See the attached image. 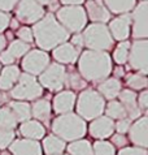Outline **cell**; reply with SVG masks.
Masks as SVG:
<instances>
[{"label":"cell","instance_id":"3957f363","mask_svg":"<svg viewBox=\"0 0 148 155\" xmlns=\"http://www.w3.org/2000/svg\"><path fill=\"white\" fill-rule=\"evenodd\" d=\"M52 132L63 141L81 140L86 134V121L77 114L68 112L57 116L52 123Z\"/></svg>","mask_w":148,"mask_h":155},{"label":"cell","instance_id":"f1b7e54d","mask_svg":"<svg viewBox=\"0 0 148 155\" xmlns=\"http://www.w3.org/2000/svg\"><path fill=\"white\" fill-rule=\"evenodd\" d=\"M17 124L16 116L11 111L9 107H3L0 108V129H5V130H14Z\"/></svg>","mask_w":148,"mask_h":155},{"label":"cell","instance_id":"8d00e7d4","mask_svg":"<svg viewBox=\"0 0 148 155\" xmlns=\"http://www.w3.org/2000/svg\"><path fill=\"white\" fill-rule=\"evenodd\" d=\"M69 84H70V86L74 89V90H81V89H83L86 87V81L82 78L81 76H78V74H70L69 76Z\"/></svg>","mask_w":148,"mask_h":155},{"label":"cell","instance_id":"7a4b0ae2","mask_svg":"<svg viewBox=\"0 0 148 155\" xmlns=\"http://www.w3.org/2000/svg\"><path fill=\"white\" fill-rule=\"evenodd\" d=\"M31 30L37 45L40 47L42 51L53 50L55 47L69 39V31L60 25L52 13L44 15L42 20L34 24V29Z\"/></svg>","mask_w":148,"mask_h":155},{"label":"cell","instance_id":"ab89813d","mask_svg":"<svg viewBox=\"0 0 148 155\" xmlns=\"http://www.w3.org/2000/svg\"><path fill=\"white\" fill-rule=\"evenodd\" d=\"M137 102H138V107L142 111L148 108V91L147 90H143V91L139 94V97L137 98Z\"/></svg>","mask_w":148,"mask_h":155},{"label":"cell","instance_id":"9a60e30c","mask_svg":"<svg viewBox=\"0 0 148 155\" xmlns=\"http://www.w3.org/2000/svg\"><path fill=\"white\" fill-rule=\"evenodd\" d=\"M130 141L138 147L147 149L148 146V117H139L131 127L129 128Z\"/></svg>","mask_w":148,"mask_h":155},{"label":"cell","instance_id":"b9f144b4","mask_svg":"<svg viewBox=\"0 0 148 155\" xmlns=\"http://www.w3.org/2000/svg\"><path fill=\"white\" fill-rule=\"evenodd\" d=\"M112 145H116L117 147H122V146L127 145V138L124 136V134H120V133H117L112 137Z\"/></svg>","mask_w":148,"mask_h":155},{"label":"cell","instance_id":"f5cc1de1","mask_svg":"<svg viewBox=\"0 0 148 155\" xmlns=\"http://www.w3.org/2000/svg\"><path fill=\"white\" fill-rule=\"evenodd\" d=\"M60 155H63V154H60Z\"/></svg>","mask_w":148,"mask_h":155},{"label":"cell","instance_id":"2e32d148","mask_svg":"<svg viewBox=\"0 0 148 155\" xmlns=\"http://www.w3.org/2000/svg\"><path fill=\"white\" fill-rule=\"evenodd\" d=\"M85 11L86 16L94 22L105 24L111 20V12L104 5L103 0H87Z\"/></svg>","mask_w":148,"mask_h":155},{"label":"cell","instance_id":"4316f807","mask_svg":"<svg viewBox=\"0 0 148 155\" xmlns=\"http://www.w3.org/2000/svg\"><path fill=\"white\" fill-rule=\"evenodd\" d=\"M9 108H11L12 112L14 114L18 123L27 121V120H30V117H31V107H30L29 103H26L24 101L11 102Z\"/></svg>","mask_w":148,"mask_h":155},{"label":"cell","instance_id":"d6a6232c","mask_svg":"<svg viewBox=\"0 0 148 155\" xmlns=\"http://www.w3.org/2000/svg\"><path fill=\"white\" fill-rule=\"evenodd\" d=\"M92 153L94 155H116V149L111 142L99 140L92 146Z\"/></svg>","mask_w":148,"mask_h":155},{"label":"cell","instance_id":"30bf717a","mask_svg":"<svg viewBox=\"0 0 148 155\" xmlns=\"http://www.w3.org/2000/svg\"><path fill=\"white\" fill-rule=\"evenodd\" d=\"M16 17L24 24H37L44 17V8L35 0H18Z\"/></svg>","mask_w":148,"mask_h":155},{"label":"cell","instance_id":"8fae6325","mask_svg":"<svg viewBox=\"0 0 148 155\" xmlns=\"http://www.w3.org/2000/svg\"><path fill=\"white\" fill-rule=\"evenodd\" d=\"M21 65L25 73H29L31 76H39L50 65V56L46 51L30 50L24 56Z\"/></svg>","mask_w":148,"mask_h":155},{"label":"cell","instance_id":"f6af8a7d","mask_svg":"<svg viewBox=\"0 0 148 155\" xmlns=\"http://www.w3.org/2000/svg\"><path fill=\"white\" fill-rule=\"evenodd\" d=\"M35 2L40 4L43 8H44V7H48L51 11H53L55 8H56V9H59L57 0H35Z\"/></svg>","mask_w":148,"mask_h":155},{"label":"cell","instance_id":"f546056e","mask_svg":"<svg viewBox=\"0 0 148 155\" xmlns=\"http://www.w3.org/2000/svg\"><path fill=\"white\" fill-rule=\"evenodd\" d=\"M129 51H130V42L129 41H122L117 45L116 50L113 51V59L118 65H122L127 61L129 58Z\"/></svg>","mask_w":148,"mask_h":155},{"label":"cell","instance_id":"e0dca14e","mask_svg":"<svg viewBox=\"0 0 148 155\" xmlns=\"http://www.w3.org/2000/svg\"><path fill=\"white\" fill-rule=\"evenodd\" d=\"M8 147L12 155H42V146L35 140H16Z\"/></svg>","mask_w":148,"mask_h":155},{"label":"cell","instance_id":"4dcf8cb0","mask_svg":"<svg viewBox=\"0 0 148 155\" xmlns=\"http://www.w3.org/2000/svg\"><path fill=\"white\" fill-rule=\"evenodd\" d=\"M104 111H105L108 117H111L112 120L113 119L120 120V119H125L126 117V111L124 108V106L121 104L120 102H117V101H111L107 104L105 108H104Z\"/></svg>","mask_w":148,"mask_h":155},{"label":"cell","instance_id":"ee69618b","mask_svg":"<svg viewBox=\"0 0 148 155\" xmlns=\"http://www.w3.org/2000/svg\"><path fill=\"white\" fill-rule=\"evenodd\" d=\"M9 15L5 13V12H2L0 11V34H2L4 30L8 28V25H9Z\"/></svg>","mask_w":148,"mask_h":155},{"label":"cell","instance_id":"5b68a950","mask_svg":"<svg viewBox=\"0 0 148 155\" xmlns=\"http://www.w3.org/2000/svg\"><path fill=\"white\" fill-rule=\"evenodd\" d=\"M83 46H86L91 51H107L112 48L113 38L111 35L105 24L94 22L87 26L82 34Z\"/></svg>","mask_w":148,"mask_h":155},{"label":"cell","instance_id":"d4e9b609","mask_svg":"<svg viewBox=\"0 0 148 155\" xmlns=\"http://www.w3.org/2000/svg\"><path fill=\"white\" fill-rule=\"evenodd\" d=\"M107 9L116 15L129 13L135 7L137 0H103Z\"/></svg>","mask_w":148,"mask_h":155},{"label":"cell","instance_id":"d6986e66","mask_svg":"<svg viewBox=\"0 0 148 155\" xmlns=\"http://www.w3.org/2000/svg\"><path fill=\"white\" fill-rule=\"evenodd\" d=\"M52 56L59 64H73L79 56V50L76 48L72 43H61L53 48Z\"/></svg>","mask_w":148,"mask_h":155},{"label":"cell","instance_id":"bcb514c9","mask_svg":"<svg viewBox=\"0 0 148 155\" xmlns=\"http://www.w3.org/2000/svg\"><path fill=\"white\" fill-rule=\"evenodd\" d=\"M72 45L78 50H79V47H83V38H82V34L77 33L76 35L72 38Z\"/></svg>","mask_w":148,"mask_h":155},{"label":"cell","instance_id":"816d5d0a","mask_svg":"<svg viewBox=\"0 0 148 155\" xmlns=\"http://www.w3.org/2000/svg\"><path fill=\"white\" fill-rule=\"evenodd\" d=\"M0 104H2V95H0Z\"/></svg>","mask_w":148,"mask_h":155},{"label":"cell","instance_id":"836d02e7","mask_svg":"<svg viewBox=\"0 0 148 155\" xmlns=\"http://www.w3.org/2000/svg\"><path fill=\"white\" fill-rule=\"evenodd\" d=\"M126 84H127L129 87H131L133 90H142L147 87L148 80L144 74H140V73H134V74H130L126 80Z\"/></svg>","mask_w":148,"mask_h":155},{"label":"cell","instance_id":"83f0119b","mask_svg":"<svg viewBox=\"0 0 148 155\" xmlns=\"http://www.w3.org/2000/svg\"><path fill=\"white\" fill-rule=\"evenodd\" d=\"M69 155H94L92 145L87 140H76L72 141L70 145H68Z\"/></svg>","mask_w":148,"mask_h":155},{"label":"cell","instance_id":"c3c4849f","mask_svg":"<svg viewBox=\"0 0 148 155\" xmlns=\"http://www.w3.org/2000/svg\"><path fill=\"white\" fill-rule=\"evenodd\" d=\"M5 46H7V38L0 34V52L5 48Z\"/></svg>","mask_w":148,"mask_h":155},{"label":"cell","instance_id":"6da1fadb","mask_svg":"<svg viewBox=\"0 0 148 155\" xmlns=\"http://www.w3.org/2000/svg\"><path fill=\"white\" fill-rule=\"evenodd\" d=\"M79 74L85 81L101 82L112 73V60L105 51H83L78 61Z\"/></svg>","mask_w":148,"mask_h":155},{"label":"cell","instance_id":"484cf974","mask_svg":"<svg viewBox=\"0 0 148 155\" xmlns=\"http://www.w3.org/2000/svg\"><path fill=\"white\" fill-rule=\"evenodd\" d=\"M31 116L39 121L47 123L51 116V103L47 99H37L31 106Z\"/></svg>","mask_w":148,"mask_h":155},{"label":"cell","instance_id":"7dc6e473","mask_svg":"<svg viewBox=\"0 0 148 155\" xmlns=\"http://www.w3.org/2000/svg\"><path fill=\"white\" fill-rule=\"evenodd\" d=\"M60 3H63L64 5H81L83 0H60Z\"/></svg>","mask_w":148,"mask_h":155},{"label":"cell","instance_id":"7402d4cb","mask_svg":"<svg viewBox=\"0 0 148 155\" xmlns=\"http://www.w3.org/2000/svg\"><path fill=\"white\" fill-rule=\"evenodd\" d=\"M21 72L16 65H7L0 72V90H11L17 84Z\"/></svg>","mask_w":148,"mask_h":155},{"label":"cell","instance_id":"4fadbf2b","mask_svg":"<svg viewBox=\"0 0 148 155\" xmlns=\"http://www.w3.org/2000/svg\"><path fill=\"white\" fill-rule=\"evenodd\" d=\"M90 134L96 140H105L114 132V121L108 116H99L94 119L88 128Z\"/></svg>","mask_w":148,"mask_h":155},{"label":"cell","instance_id":"5bb4252c","mask_svg":"<svg viewBox=\"0 0 148 155\" xmlns=\"http://www.w3.org/2000/svg\"><path fill=\"white\" fill-rule=\"evenodd\" d=\"M130 26H131V16L129 13H124L122 16L117 17L109 22V30L111 35L116 41H127L130 35Z\"/></svg>","mask_w":148,"mask_h":155},{"label":"cell","instance_id":"cb8c5ba5","mask_svg":"<svg viewBox=\"0 0 148 155\" xmlns=\"http://www.w3.org/2000/svg\"><path fill=\"white\" fill-rule=\"evenodd\" d=\"M65 141H63L61 138H59L55 134H50L44 137L42 143V147L44 150L46 155H60L64 153L65 150Z\"/></svg>","mask_w":148,"mask_h":155},{"label":"cell","instance_id":"d590c367","mask_svg":"<svg viewBox=\"0 0 148 155\" xmlns=\"http://www.w3.org/2000/svg\"><path fill=\"white\" fill-rule=\"evenodd\" d=\"M17 37H18L20 41H22L25 43H31L34 42V35H33V30L27 28V26H22L17 30Z\"/></svg>","mask_w":148,"mask_h":155},{"label":"cell","instance_id":"60d3db41","mask_svg":"<svg viewBox=\"0 0 148 155\" xmlns=\"http://www.w3.org/2000/svg\"><path fill=\"white\" fill-rule=\"evenodd\" d=\"M18 0H0V11L2 12H9L17 5Z\"/></svg>","mask_w":148,"mask_h":155},{"label":"cell","instance_id":"ba28073f","mask_svg":"<svg viewBox=\"0 0 148 155\" xmlns=\"http://www.w3.org/2000/svg\"><path fill=\"white\" fill-rule=\"evenodd\" d=\"M68 81L66 69L63 64L52 63L39 74V84L42 87H46L51 91H59L61 90L65 82Z\"/></svg>","mask_w":148,"mask_h":155},{"label":"cell","instance_id":"1f68e13d","mask_svg":"<svg viewBox=\"0 0 148 155\" xmlns=\"http://www.w3.org/2000/svg\"><path fill=\"white\" fill-rule=\"evenodd\" d=\"M7 51L14 59H20V58L25 56V55L30 51V45L29 43H25L22 41H20V39L18 41H13L9 45V47H8Z\"/></svg>","mask_w":148,"mask_h":155},{"label":"cell","instance_id":"52a82bcc","mask_svg":"<svg viewBox=\"0 0 148 155\" xmlns=\"http://www.w3.org/2000/svg\"><path fill=\"white\" fill-rule=\"evenodd\" d=\"M43 94V87L35 80V76L29 73L20 74L17 84L11 90V97L17 101H35Z\"/></svg>","mask_w":148,"mask_h":155},{"label":"cell","instance_id":"ffe728a7","mask_svg":"<svg viewBox=\"0 0 148 155\" xmlns=\"http://www.w3.org/2000/svg\"><path fill=\"white\" fill-rule=\"evenodd\" d=\"M76 106V94L73 91H61L53 98V111L59 115L68 114Z\"/></svg>","mask_w":148,"mask_h":155},{"label":"cell","instance_id":"8992f818","mask_svg":"<svg viewBox=\"0 0 148 155\" xmlns=\"http://www.w3.org/2000/svg\"><path fill=\"white\" fill-rule=\"evenodd\" d=\"M56 20L68 31L77 34L85 29L87 22V16L85 8H82L81 5H65L57 9Z\"/></svg>","mask_w":148,"mask_h":155},{"label":"cell","instance_id":"7c38bea8","mask_svg":"<svg viewBox=\"0 0 148 155\" xmlns=\"http://www.w3.org/2000/svg\"><path fill=\"white\" fill-rule=\"evenodd\" d=\"M148 3L147 0H142L138 7L134 9L131 21H133V37L135 39H147L148 37Z\"/></svg>","mask_w":148,"mask_h":155},{"label":"cell","instance_id":"f35d334b","mask_svg":"<svg viewBox=\"0 0 148 155\" xmlns=\"http://www.w3.org/2000/svg\"><path fill=\"white\" fill-rule=\"evenodd\" d=\"M129 128H130V120L126 119V117L117 120V123H114V129L117 130V133H120V134H125V133H127Z\"/></svg>","mask_w":148,"mask_h":155},{"label":"cell","instance_id":"9c48e42d","mask_svg":"<svg viewBox=\"0 0 148 155\" xmlns=\"http://www.w3.org/2000/svg\"><path fill=\"white\" fill-rule=\"evenodd\" d=\"M148 41L147 39H137L130 45L127 61L133 69L138 71L140 74L148 73Z\"/></svg>","mask_w":148,"mask_h":155},{"label":"cell","instance_id":"44dd1931","mask_svg":"<svg viewBox=\"0 0 148 155\" xmlns=\"http://www.w3.org/2000/svg\"><path fill=\"white\" fill-rule=\"evenodd\" d=\"M20 133L27 140H40L46 134V128L37 120H27L24 121L20 127Z\"/></svg>","mask_w":148,"mask_h":155},{"label":"cell","instance_id":"e575fe53","mask_svg":"<svg viewBox=\"0 0 148 155\" xmlns=\"http://www.w3.org/2000/svg\"><path fill=\"white\" fill-rule=\"evenodd\" d=\"M14 140V130L0 129V149L4 150L9 146Z\"/></svg>","mask_w":148,"mask_h":155},{"label":"cell","instance_id":"277c9868","mask_svg":"<svg viewBox=\"0 0 148 155\" xmlns=\"http://www.w3.org/2000/svg\"><path fill=\"white\" fill-rule=\"evenodd\" d=\"M104 108H105V101L96 90L86 89L77 99V115L85 121L101 116Z\"/></svg>","mask_w":148,"mask_h":155},{"label":"cell","instance_id":"603a6c76","mask_svg":"<svg viewBox=\"0 0 148 155\" xmlns=\"http://www.w3.org/2000/svg\"><path fill=\"white\" fill-rule=\"evenodd\" d=\"M120 91H121V82L116 77L114 78H107V80L101 81L98 87V93L103 98L111 99V101H113L114 98L118 97Z\"/></svg>","mask_w":148,"mask_h":155},{"label":"cell","instance_id":"f907efd6","mask_svg":"<svg viewBox=\"0 0 148 155\" xmlns=\"http://www.w3.org/2000/svg\"><path fill=\"white\" fill-rule=\"evenodd\" d=\"M11 28L12 29H17V28H18V22H17V20L12 21V22H11Z\"/></svg>","mask_w":148,"mask_h":155},{"label":"cell","instance_id":"74e56055","mask_svg":"<svg viewBox=\"0 0 148 155\" xmlns=\"http://www.w3.org/2000/svg\"><path fill=\"white\" fill-rule=\"evenodd\" d=\"M118 155H147V149L143 147H124L120 150Z\"/></svg>","mask_w":148,"mask_h":155},{"label":"cell","instance_id":"ac0fdd59","mask_svg":"<svg viewBox=\"0 0 148 155\" xmlns=\"http://www.w3.org/2000/svg\"><path fill=\"white\" fill-rule=\"evenodd\" d=\"M120 103L124 106V108L126 111V116H129V120L139 119L142 115V110L138 107L137 102V94L130 89L121 90L118 94Z\"/></svg>","mask_w":148,"mask_h":155},{"label":"cell","instance_id":"681fc988","mask_svg":"<svg viewBox=\"0 0 148 155\" xmlns=\"http://www.w3.org/2000/svg\"><path fill=\"white\" fill-rule=\"evenodd\" d=\"M114 74H116V78H118V77L124 76V68L122 67H117L114 69Z\"/></svg>","mask_w":148,"mask_h":155},{"label":"cell","instance_id":"7bdbcfd3","mask_svg":"<svg viewBox=\"0 0 148 155\" xmlns=\"http://www.w3.org/2000/svg\"><path fill=\"white\" fill-rule=\"evenodd\" d=\"M14 60L16 59L13 58L8 51H2V52H0V63L5 64V65H12V64L14 63Z\"/></svg>","mask_w":148,"mask_h":155}]
</instances>
